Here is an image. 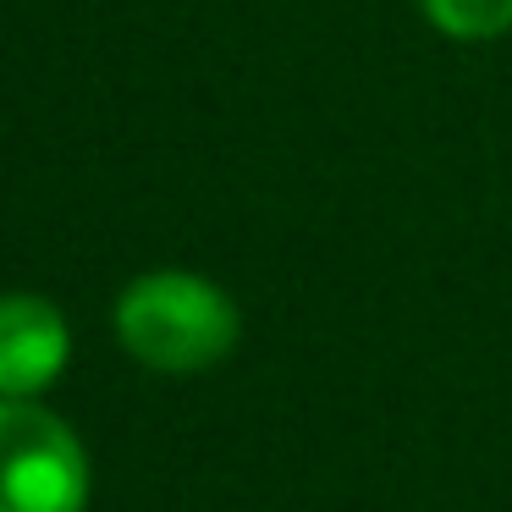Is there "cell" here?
I'll return each instance as SVG.
<instances>
[{"label": "cell", "instance_id": "6da1fadb", "mask_svg": "<svg viewBox=\"0 0 512 512\" xmlns=\"http://www.w3.org/2000/svg\"><path fill=\"white\" fill-rule=\"evenodd\" d=\"M116 336L144 369L199 375L237 347V303L193 270H149L116 298Z\"/></svg>", "mask_w": 512, "mask_h": 512}, {"label": "cell", "instance_id": "7a4b0ae2", "mask_svg": "<svg viewBox=\"0 0 512 512\" xmlns=\"http://www.w3.org/2000/svg\"><path fill=\"white\" fill-rule=\"evenodd\" d=\"M89 452L39 397H0V512H83Z\"/></svg>", "mask_w": 512, "mask_h": 512}, {"label": "cell", "instance_id": "3957f363", "mask_svg": "<svg viewBox=\"0 0 512 512\" xmlns=\"http://www.w3.org/2000/svg\"><path fill=\"white\" fill-rule=\"evenodd\" d=\"M72 331L61 309L39 292L0 298V397H39L67 369Z\"/></svg>", "mask_w": 512, "mask_h": 512}, {"label": "cell", "instance_id": "277c9868", "mask_svg": "<svg viewBox=\"0 0 512 512\" xmlns=\"http://www.w3.org/2000/svg\"><path fill=\"white\" fill-rule=\"evenodd\" d=\"M446 39H496L512 28V0H419Z\"/></svg>", "mask_w": 512, "mask_h": 512}]
</instances>
